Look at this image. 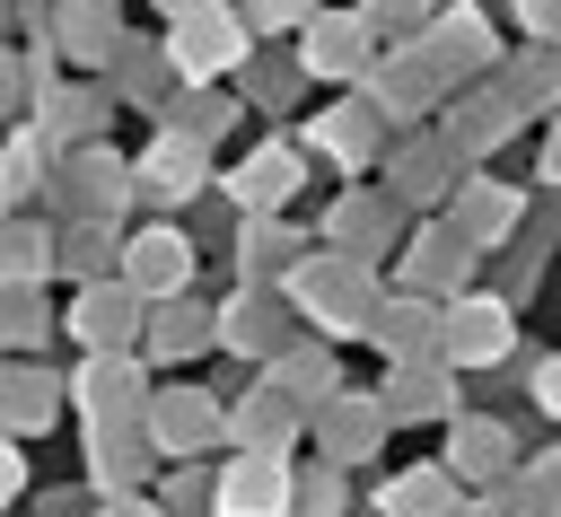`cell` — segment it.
Wrapping results in <instances>:
<instances>
[{
	"label": "cell",
	"mask_w": 561,
	"mask_h": 517,
	"mask_svg": "<svg viewBox=\"0 0 561 517\" xmlns=\"http://www.w3.org/2000/svg\"><path fill=\"white\" fill-rule=\"evenodd\" d=\"M430 324H438V298H421V289H377L359 342H377L386 359H403V351H430Z\"/></svg>",
	"instance_id": "cell-26"
},
{
	"label": "cell",
	"mask_w": 561,
	"mask_h": 517,
	"mask_svg": "<svg viewBox=\"0 0 561 517\" xmlns=\"http://www.w3.org/2000/svg\"><path fill=\"white\" fill-rule=\"evenodd\" d=\"M307 158H333L342 175H359V166H377V105H324L316 123H307V140H298Z\"/></svg>",
	"instance_id": "cell-24"
},
{
	"label": "cell",
	"mask_w": 561,
	"mask_h": 517,
	"mask_svg": "<svg viewBox=\"0 0 561 517\" xmlns=\"http://www.w3.org/2000/svg\"><path fill=\"white\" fill-rule=\"evenodd\" d=\"M342 482H351L342 464H307V473L289 464V517H342Z\"/></svg>",
	"instance_id": "cell-43"
},
{
	"label": "cell",
	"mask_w": 561,
	"mask_h": 517,
	"mask_svg": "<svg viewBox=\"0 0 561 517\" xmlns=\"http://www.w3.org/2000/svg\"><path fill=\"white\" fill-rule=\"evenodd\" d=\"M44 44L105 70V53L123 44V18H114V0H61V9H44Z\"/></svg>",
	"instance_id": "cell-27"
},
{
	"label": "cell",
	"mask_w": 561,
	"mask_h": 517,
	"mask_svg": "<svg viewBox=\"0 0 561 517\" xmlns=\"http://www.w3.org/2000/svg\"><path fill=\"white\" fill-rule=\"evenodd\" d=\"M412 44L438 61V79H447V88H456V79H482V70H500V35H491V9H482V0L430 9Z\"/></svg>",
	"instance_id": "cell-7"
},
{
	"label": "cell",
	"mask_w": 561,
	"mask_h": 517,
	"mask_svg": "<svg viewBox=\"0 0 561 517\" xmlns=\"http://www.w3.org/2000/svg\"><path fill=\"white\" fill-rule=\"evenodd\" d=\"M210 342L263 368V359H272V351L289 342V298H280L272 280H245V289H237L228 307H210Z\"/></svg>",
	"instance_id": "cell-13"
},
{
	"label": "cell",
	"mask_w": 561,
	"mask_h": 517,
	"mask_svg": "<svg viewBox=\"0 0 561 517\" xmlns=\"http://www.w3.org/2000/svg\"><path fill=\"white\" fill-rule=\"evenodd\" d=\"M88 517H158V499H149V491H96Z\"/></svg>",
	"instance_id": "cell-49"
},
{
	"label": "cell",
	"mask_w": 561,
	"mask_h": 517,
	"mask_svg": "<svg viewBox=\"0 0 561 517\" xmlns=\"http://www.w3.org/2000/svg\"><path fill=\"white\" fill-rule=\"evenodd\" d=\"M517 26L526 44H561V0H517Z\"/></svg>",
	"instance_id": "cell-48"
},
{
	"label": "cell",
	"mask_w": 561,
	"mask_h": 517,
	"mask_svg": "<svg viewBox=\"0 0 561 517\" xmlns=\"http://www.w3.org/2000/svg\"><path fill=\"white\" fill-rule=\"evenodd\" d=\"M35 517H88V491H44Z\"/></svg>",
	"instance_id": "cell-52"
},
{
	"label": "cell",
	"mask_w": 561,
	"mask_h": 517,
	"mask_svg": "<svg viewBox=\"0 0 561 517\" xmlns=\"http://www.w3.org/2000/svg\"><path fill=\"white\" fill-rule=\"evenodd\" d=\"M280 298H289V315H307L316 324V342H359V324H368V298H377V263H351V254H298L280 280H272Z\"/></svg>",
	"instance_id": "cell-1"
},
{
	"label": "cell",
	"mask_w": 561,
	"mask_h": 517,
	"mask_svg": "<svg viewBox=\"0 0 561 517\" xmlns=\"http://www.w3.org/2000/svg\"><path fill=\"white\" fill-rule=\"evenodd\" d=\"M44 184L70 202V219H123V210H131V166H123L105 140H70Z\"/></svg>",
	"instance_id": "cell-6"
},
{
	"label": "cell",
	"mask_w": 561,
	"mask_h": 517,
	"mask_svg": "<svg viewBox=\"0 0 561 517\" xmlns=\"http://www.w3.org/2000/svg\"><path fill=\"white\" fill-rule=\"evenodd\" d=\"M53 158H61V149L18 114V123H9V140H0V210L35 202V193H44V175H53Z\"/></svg>",
	"instance_id": "cell-32"
},
{
	"label": "cell",
	"mask_w": 561,
	"mask_h": 517,
	"mask_svg": "<svg viewBox=\"0 0 561 517\" xmlns=\"http://www.w3.org/2000/svg\"><path fill=\"white\" fill-rule=\"evenodd\" d=\"M307 429H316V447H324V464H368L377 447H386V412H377V394H351V386H333L324 403H307Z\"/></svg>",
	"instance_id": "cell-17"
},
{
	"label": "cell",
	"mask_w": 561,
	"mask_h": 517,
	"mask_svg": "<svg viewBox=\"0 0 561 517\" xmlns=\"http://www.w3.org/2000/svg\"><path fill=\"white\" fill-rule=\"evenodd\" d=\"M44 333H53L44 280H0V351H35Z\"/></svg>",
	"instance_id": "cell-39"
},
{
	"label": "cell",
	"mask_w": 561,
	"mask_h": 517,
	"mask_svg": "<svg viewBox=\"0 0 561 517\" xmlns=\"http://www.w3.org/2000/svg\"><path fill=\"white\" fill-rule=\"evenodd\" d=\"M140 429H149L158 456H202L219 438V403H210V386H149Z\"/></svg>",
	"instance_id": "cell-19"
},
{
	"label": "cell",
	"mask_w": 561,
	"mask_h": 517,
	"mask_svg": "<svg viewBox=\"0 0 561 517\" xmlns=\"http://www.w3.org/2000/svg\"><path fill=\"white\" fill-rule=\"evenodd\" d=\"M158 9H167V18H175V9H193V0H158Z\"/></svg>",
	"instance_id": "cell-53"
},
{
	"label": "cell",
	"mask_w": 561,
	"mask_h": 517,
	"mask_svg": "<svg viewBox=\"0 0 561 517\" xmlns=\"http://www.w3.org/2000/svg\"><path fill=\"white\" fill-rule=\"evenodd\" d=\"M359 88H368L377 123H421V114L447 96V79H438V61H430L421 44H377V61L359 70Z\"/></svg>",
	"instance_id": "cell-8"
},
{
	"label": "cell",
	"mask_w": 561,
	"mask_h": 517,
	"mask_svg": "<svg viewBox=\"0 0 561 517\" xmlns=\"http://www.w3.org/2000/svg\"><path fill=\"white\" fill-rule=\"evenodd\" d=\"M263 377H272L298 412H307V403H324V394L342 386V377H333V342H280V351L263 359Z\"/></svg>",
	"instance_id": "cell-34"
},
{
	"label": "cell",
	"mask_w": 561,
	"mask_h": 517,
	"mask_svg": "<svg viewBox=\"0 0 561 517\" xmlns=\"http://www.w3.org/2000/svg\"><path fill=\"white\" fill-rule=\"evenodd\" d=\"M219 438H237V447H272V456H289V447H298V403H289V394H280V386L263 377V386H254V394H245L237 412H219Z\"/></svg>",
	"instance_id": "cell-29"
},
{
	"label": "cell",
	"mask_w": 561,
	"mask_h": 517,
	"mask_svg": "<svg viewBox=\"0 0 561 517\" xmlns=\"http://www.w3.org/2000/svg\"><path fill=\"white\" fill-rule=\"evenodd\" d=\"M351 9H359V26H368L377 44H412L421 18H430V0H351Z\"/></svg>",
	"instance_id": "cell-44"
},
{
	"label": "cell",
	"mask_w": 561,
	"mask_h": 517,
	"mask_svg": "<svg viewBox=\"0 0 561 517\" xmlns=\"http://www.w3.org/2000/svg\"><path fill=\"white\" fill-rule=\"evenodd\" d=\"M526 394H535V412H561V359H535V386Z\"/></svg>",
	"instance_id": "cell-51"
},
{
	"label": "cell",
	"mask_w": 561,
	"mask_h": 517,
	"mask_svg": "<svg viewBox=\"0 0 561 517\" xmlns=\"http://www.w3.org/2000/svg\"><path fill=\"white\" fill-rule=\"evenodd\" d=\"M394 228H403V210L386 202V184H377V193H342V202L324 210V245H333V254H351V263L394 254Z\"/></svg>",
	"instance_id": "cell-22"
},
{
	"label": "cell",
	"mask_w": 561,
	"mask_h": 517,
	"mask_svg": "<svg viewBox=\"0 0 561 517\" xmlns=\"http://www.w3.org/2000/svg\"><path fill=\"white\" fill-rule=\"evenodd\" d=\"M456 175H465V158H456L438 131H412V140L386 149V202H394V210H438V202L456 193Z\"/></svg>",
	"instance_id": "cell-11"
},
{
	"label": "cell",
	"mask_w": 561,
	"mask_h": 517,
	"mask_svg": "<svg viewBox=\"0 0 561 517\" xmlns=\"http://www.w3.org/2000/svg\"><path fill=\"white\" fill-rule=\"evenodd\" d=\"M149 464H158V447H149L140 421H123V429H88V482H96V491H140Z\"/></svg>",
	"instance_id": "cell-30"
},
{
	"label": "cell",
	"mask_w": 561,
	"mask_h": 517,
	"mask_svg": "<svg viewBox=\"0 0 561 517\" xmlns=\"http://www.w3.org/2000/svg\"><path fill=\"white\" fill-rule=\"evenodd\" d=\"M465 280H473V245H465L447 219H430V210H421V237L403 245V263H394V289L447 298V289H465Z\"/></svg>",
	"instance_id": "cell-20"
},
{
	"label": "cell",
	"mask_w": 561,
	"mask_h": 517,
	"mask_svg": "<svg viewBox=\"0 0 561 517\" xmlns=\"http://www.w3.org/2000/svg\"><path fill=\"white\" fill-rule=\"evenodd\" d=\"M105 70H114V105H123V96H140V105H158V79H167V61H158L149 44H131V35H123V44L105 53Z\"/></svg>",
	"instance_id": "cell-41"
},
{
	"label": "cell",
	"mask_w": 561,
	"mask_h": 517,
	"mask_svg": "<svg viewBox=\"0 0 561 517\" xmlns=\"http://www.w3.org/2000/svg\"><path fill=\"white\" fill-rule=\"evenodd\" d=\"M245 53H254V35H245V18H237L228 0H193V9H175L167 35H158L167 79H228Z\"/></svg>",
	"instance_id": "cell-2"
},
{
	"label": "cell",
	"mask_w": 561,
	"mask_h": 517,
	"mask_svg": "<svg viewBox=\"0 0 561 517\" xmlns=\"http://www.w3.org/2000/svg\"><path fill=\"white\" fill-rule=\"evenodd\" d=\"M456 88H465V79H456ZM438 105H447V96H438ZM517 123H526V114H517V96H508V88L482 70V88H465V96L447 105L438 140H447L465 166H482V158H500V149H508V131H517Z\"/></svg>",
	"instance_id": "cell-9"
},
{
	"label": "cell",
	"mask_w": 561,
	"mask_h": 517,
	"mask_svg": "<svg viewBox=\"0 0 561 517\" xmlns=\"http://www.w3.org/2000/svg\"><path fill=\"white\" fill-rule=\"evenodd\" d=\"M140 403H149V368H140L131 342L79 359V377H70V412H79L88 429H123V421H140Z\"/></svg>",
	"instance_id": "cell-4"
},
{
	"label": "cell",
	"mask_w": 561,
	"mask_h": 517,
	"mask_svg": "<svg viewBox=\"0 0 561 517\" xmlns=\"http://www.w3.org/2000/svg\"><path fill=\"white\" fill-rule=\"evenodd\" d=\"M18 491H26V438H9V429H0V508H9Z\"/></svg>",
	"instance_id": "cell-50"
},
{
	"label": "cell",
	"mask_w": 561,
	"mask_h": 517,
	"mask_svg": "<svg viewBox=\"0 0 561 517\" xmlns=\"http://www.w3.org/2000/svg\"><path fill=\"white\" fill-rule=\"evenodd\" d=\"M158 517H210V473H202V464H184V473L158 491Z\"/></svg>",
	"instance_id": "cell-45"
},
{
	"label": "cell",
	"mask_w": 561,
	"mask_h": 517,
	"mask_svg": "<svg viewBox=\"0 0 561 517\" xmlns=\"http://www.w3.org/2000/svg\"><path fill=\"white\" fill-rule=\"evenodd\" d=\"M202 184H210V140H193V131H167V123H158V140L131 158V202L184 210Z\"/></svg>",
	"instance_id": "cell-10"
},
{
	"label": "cell",
	"mask_w": 561,
	"mask_h": 517,
	"mask_svg": "<svg viewBox=\"0 0 561 517\" xmlns=\"http://www.w3.org/2000/svg\"><path fill=\"white\" fill-rule=\"evenodd\" d=\"M517 464V429L491 412H447V482L456 491H500Z\"/></svg>",
	"instance_id": "cell-15"
},
{
	"label": "cell",
	"mask_w": 561,
	"mask_h": 517,
	"mask_svg": "<svg viewBox=\"0 0 561 517\" xmlns=\"http://www.w3.org/2000/svg\"><path fill=\"white\" fill-rule=\"evenodd\" d=\"M430 351H438L456 377H465V368H500V359L517 351V307H508L500 289H491V298H482V289H447V298H438V324H430Z\"/></svg>",
	"instance_id": "cell-3"
},
{
	"label": "cell",
	"mask_w": 561,
	"mask_h": 517,
	"mask_svg": "<svg viewBox=\"0 0 561 517\" xmlns=\"http://www.w3.org/2000/svg\"><path fill=\"white\" fill-rule=\"evenodd\" d=\"M44 421H61V377L53 368H0V429L35 438Z\"/></svg>",
	"instance_id": "cell-31"
},
{
	"label": "cell",
	"mask_w": 561,
	"mask_h": 517,
	"mask_svg": "<svg viewBox=\"0 0 561 517\" xmlns=\"http://www.w3.org/2000/svg\"><path fill=\"white\" fill-rule=\"evenodd\" d=\"M158 315H140V333H149V359H193V351H210V307H193L184 289H167V298H149Z\"/></svg>",
	"instance_id": "cell-33"
},
{
	"label": "cell",
	"mask_w": 561,
	"mask_h": 517,
	"mask_svg": "<svg viewBox=\"0 0 561 517\" xmlns=\"http://www.w3.org/2000/svg\"><path fill=\"white\" fill-rule=\"evenodd\" d=\"M53 324H70L79 351H123V342H140V298H131L114 272H96V280L70 298V315H53Z\"/></svg>",
	"instance_id": "cell-21"
},
{
	"label": "cell",
	"mask_w": 561,
	"mask_h": 517,
	"mask_svg": "<svg viewBox=\"0 0 561 517\" xmlns=\"http://www.w3.org/2000/svg\"><path fill=\"white\" fill-rule=\"evenodd\" d=\"M158 114H167V131H193V140H228V131H237V114H245V96H237L228 79H175V96H167Z\"/></svg>",
	"instance_id": "cell-28"
},
{
	"label": "cell",
	"mask_w": 561,
	"mask_h": 517,
	"mask_svg": "<svg viewBox=\"0 0 561 517\" xmlns=\"http://www.w3.org/2000/svg\"><path fill=\"white\" fill-rule=\"evenodd\" d=\"M35 105V61L26 53H0V123H18Z\"/></svg>",
	"instance_id": "cell-47"
},
{
	"label": "cell",
	"mask_w": 561,
	"mask_h": 517,
	"mask_svg": "<svg viewBox=\"0 0 561 517\" xmlns=\"http://www.w3.org/2000/svg\"><path fill=\"white\" fill-rule=\"evenodd\" d=\"M228 79H237V96H245V105H289V96L307 88V70H298V61H272V53H263V35H254V53H245Z\"/></svg>",
	"instance_id": "cell-40"
},
{
	"label": "cell",
	"mask_w": 561,
	"mask_h": 517,
	"mask_svg": "<svg viewBox=\"0 0 561 517\" xmlns=\"http://www.w3.org/2000/svg\"><path fill=\"white\" fill-rule=\"evenodd\" d=\"M465 491L447 482V464H403L386 491H377V517H447Z\"/></svg>",
	"instance_id": "cell-36"
},
{
	"label": "cell",
	"mask_w": 561,
	"mask_h": 517,
	"mask_svg": "<svg viewBox=\"0 0 561 517\" xmlns=\"http://www.w3.org/2000/svg\"><path fill=\"white\" fill-rule=\"evenodd\" d=\"M0 280H53V228L26 210H0Z\"/></svg>",
	"instance_id": "cell-37"
},
{
	"label": "cell",
	"mask_w": 561,
	"mask_h": 517,
	"mask_svg": "<svg viewBox=\"0 0 561 517\" xmlns=\"http://www.w3.org/2000/svg\"><path fill=\"white\" fill-rule=\"evenodd\" d=\"M114 280L149 307V298H167V289H184L193 280V237L184 228H167V219H149L140 237H123L114 245Z\"/></svg>",
	"instance_id": "cell-12"
},
{
	"label": "cell",
	"mask_w": 561,
	"mask_h": 517,
	"mask_svg": "<svg viewBox=\"0 0 561 517\" xmlns=\"http://www.w3.org/2000/svg\"><path fill=\"white\" fill-rule=\"evenodd\" d=\"M289 35H298V70L307 79H333V88H359V70L377 61V35L359 26V9H324L316 0Z\"/></svg>",
	"instance_id": "cell-5"
},
{
	"label": "cell",
	"mask_w": 561,
	"mask_h": 517,
	"mask_svg": "<svg viewBox=\"0 0 561 517\" xmlns=\"http://www.w3.org/2000/svg\"><path fill=\"white\" fill-rule=\"evenodd\" d=\"M289 263H298L289 219H280V210H245V228H237V272H245V280H280Z\"/></svg>",
	"instance_id": "cell-35"
},
{
	"label": "cell",
	"mask_w": 561,
	"mask_h": 517,
	"mask_svg": "<svg viewBox=\"0 0 561 517\" xmlns=\"http://www.w3.org/2000/svg\"><path fill=\"white\" fill-rule=\"evenodd\" d=\"M53 272H79V280L114 272V219H70V228H53Z\"/></svg>",
	"instance_id": "cell-38"
},
{
	"label": "cell",
	"mask_w": 561,
	"mask_h": 517,
	"mask_svg": "<svg viewBox=\"0 0 561 517\" xmlns=\"http://www.w3.org/2000/svg\"><path fill=\"white\" fill-rule=\"evenodd\" d=\"M447 210V228L482 254V245H508L517 228H526V193L517 184H491V175H456V193L438 202Z\"/></svg>",
	"instance_id": "cell-18"
},
{
	"label": "cell",
	"mask_w": 561,
	"mask_h": 517,
	"mask_svg": "<svg viewBox=\"0 0 561 517\" xmlns=\"http://www.w3.org/2000/svg\"><path fill=\"white\" fill-rule=\"evenodd\" d=\"M26 114H35V131H44L53 149H70V140H96V131L114 123V88H61V79H53Z\"/></svg>",
	"instance_id": "cell-25"
},
{
	"label": "cell",
	"mask_w": 561,
	"mask_h": 517,
	"mask_svg": "<svg viewBox=\"0 0 561 517\" xmlns=\"http://www.w3.org/2000/svg\"><path fill=\"white\" fill-rule=\"evenodd\" d=\"M377 412H386V429H403V421H447V412H456V368H447L438 351H403V359H386Z\"/></svg>",
	"instance_id": "cell-14"
},
{
	"label": "cell",
	"mask_w": 561,
	"mask_h": 517,
	"mask_svg": "<svg viewBox=\"0 0 561 517\" xmlns=\"http://www.w3.org/2000/svg\"><path fill=\"white\" fill-rule=\"evenodd\" d=\"M491 79L517 96V114H543V105H552V44H526V53H517L508 70H491Z\"/></svg>",
	"instance_id": "cell-42"
},
{
	"label": "cell",
	"mask_w": 561,
	"mask_h": 517,
	"mask_svg": "<svg viewBox=\"0 0 561 517\" xmlns=\"http://www.w3.org/2000/svg\"><path fill=\"white\" fill-rule=\"evenodd\" d=\"M219 184H228L237 210H280V202L307 184V149H298V140H263V149H245V166L219 175Z\"/></svg>",
	"instance_id": "cell-23"
},
{
	"label": "cell",
	"mask_w": 561,
	"mask_h": 517,
	"mask_svg": "<svg viewBox=\"0 0 561 517\" xmlns=\"http://www.w3.org/2000/svg\"><path fill=\"white\" fill-rule=\"evenodd\" d=\"M228 9L245 18V35H289V26H298L316 0H228Z\"/></svg>",
	"instance_id": "cell-46"
},
{
	"label": "cell",
	"mask_w": 561,
	"mask_h": 517,
	"mask_svg": "<svg viewBox=\"0 0 561 517\" xmlns=\"http://www.w3.org/2000/svg\"><path fill=\"white\" fill-rule=\"evenodd\" d=\"M210 517H289V456L237 447L210 482Z\"/></svg>",
	"instance_id": "cell-16"
}]
</instances>
